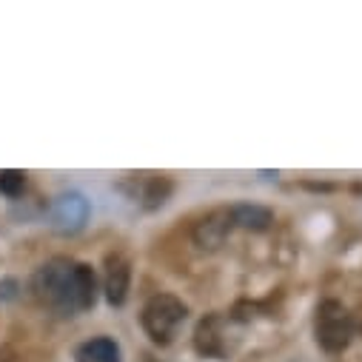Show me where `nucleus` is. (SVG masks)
Segmentation results:
<instances>
[{"instance_id":"1","label":"nucleus","mask_w":362,"mask_h":362,"mask_svg":"<svg viewBox=\"0 0 362 362\" xmlns=\"http://www.w3.org/2000/svg\"><path fill=\"white\" fill-rule=\"evenodd\" d=\"M37 297L60 314H77L92 308L98 300V277L86 262H74L66 257H54L35 274Z\"/></svg>"},{"instance_id":"2","label":"nucleus","mask_w":362,"mask_h":362,"mask_svg":"<svg viewBox=\"0 0 362 362\" xmlns=\"http://www.w3.org/2000/svg\"><path fill=\"white\" fill-rule=\"evenodd\" d=\"M186 305L180 303L177 297L171 294H154L146 305H143V314H140V322H143V331L151 337V342L157 345H168L177 334V328L183 325L186 320Z\"/></svg>"},{"instance_id":"3","label":"nucleus","mask_w":362,"mask_h":362,"mask_svg":"<svg viewBox=\"0 0 362 362\" xmlns=\"http://www.w3.org/2000/svg\"><path fill=\"white\" fill-rule=\"evenodd\" d=\"M314 331H317V342H320L322 351L339 354V351L348 348V342L354 337V320H351V314H348V308L342 303L325 300L317 308Z\"/></svg>"},{"instance_id":"4","label":"nucleus","mask_w":362,"mask_h":362,"mask_svg":"<svg viewBox=\"0 0 362 362\" xmlns=\"http://www.w3.org/2000/svg\"><path fill=\"white\" fill-rule=\"evenodd\" d=\"M88 211H92L88 209V200L80 192H63L52 200L49 217L60 234H74L88 223Z\"/></svg>"},{"instance_id":"5","label":"nucleus","mask_w":362,"mask_h":362,"mask_svg":"<svg viewBox=\"0 0 362 362\" xmlns=\"http://www.w3.org/2000/svg\"><path fill=\"white\" fill-rule=\"evenodd\" d=\"M234 220H231V209H214L209 211L197 226H194V243L203 251H217L226 237L231 234Z\"/></svg>"},{"instance_id":"6","label":"nucleus","mask_w":362,"mask_h":362,"mask_svg":"<svg viewBox=\"0 0 362 362\" xmlns=\"http://www.w3.org/2000/svg\"><path fill=\"white\" fill-rule=\"evenodd\" d=\"M129 280H132V265L123 254H109L106 257V300L112 305H123L129 294Z\"/></svg>"},{"instance_id":"7","label":"nucleus","mask_w":362,"mask_h":362,"mask_svg":"<svg viewBox=\"0 0 362 362\" xmlns=\"http://www.w3.org/2000/svg\"><path fill=\"white\" fill-rule=\"evenodd\" d=\"M194 345L206 356H223L226 354V345H223V317H217V314L206 317L197 325V331H194Z\"/></svg>"},{"instance_id":"8","label":"nucleus","mask_w":362,"mask_h":362,"mask_svg":"<svg viewBox=\"0 0 362 362\" xmlns=\"http://www.w3.org/2000/svg\"><path fill=\"white\" fill-rule=\"evenodd\" d=\"M231 220H234V228H245V231H265L274 223V214L262 206H251V203H240V206H231Z\"/></svg>"},{"instance_id":"9","label":"nucleus","mask_w":362,"mask_h":362,"mask_svg":"<svg viewBox=\"0 0 362 362\" xmlns=\"http://www.w3.org/2000/svg\"><path fill=\"white\" fill-rule=\"evenodd\" d=\"M77 362H120V348L115 339L109 337H98V339H88L77 348L74 354Z\"/></svg>"},{"instance_id":"10","label":"nucleus","mask_w":362,"mask_h":362,"mask_svg":"<svg viewBox=\"0 0 362 362\" xmlns=\"http://www.w3.org/2000/svg\"><path fill=\"white\" fill-rule=\"evenodd\" d=\"M23 189H26V174H23V171H15V168L0 171V194H6V197H21Z\"/></svg>"}]
</instances>
